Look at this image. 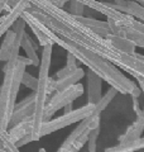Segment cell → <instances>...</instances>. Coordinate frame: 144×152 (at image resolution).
<instances>
[{"mask_svg": "<svg viewBox=\"0 0 144 152\" xmlns=\"http://www.w3.org/2000/svg\"><path fill=\"white\" fill-rule=\"evenodd\" d=\"M84 91H85L84 85L76 84L68 89H65V90H62V91H56L55 94H52L53 96H51V99L46 104L43 121L44 122L49 121L51 118L55 115L56 112H58L60 109H63L66 105H68V104H72L76 99H79L81 95L84 94Z\"/></svg>", "mask_w": 144, "mask_h": 152, "instance_id": "6", "label": "cell"}, {"mask_svg": "<svg viewBox=\"0 0 144 152\" xmlns=\"http://www.w3.org/2000/svg\"><path fill=\"white\" fill-rule=\"evenodd\" d=\"M104 38L114 47L115 50L123 52V53H125V55H134L135 53L137 46L134 45L132 41H129L128 38H120V37L113 36V34H108Z\"/></svg>", "mask_w": 144, "mask_h": 152, "instance_id": "13", "label": "cell"}, {"mask_svg": "<svg viewBox=\"0 0 144 152\" xmlns=\"http://www.w3.org/2000/svg\"><path fill=\"white\" fill-rule=\"evenodd\" d=\"M29 8H31V4L28 3L27 0H20L17 5L8 13V15L3 18L1 23H0V38L5 34V33L13 27L14 23H15L19 18H20L22 13L28 10Z\"/></svg>", "mask_w": 144, "mask_h": 152, "instance_id": "9", "label": "cell"}, {"mask_svg": "<svg viewBox=\"0 0 144 152\" xmlns=\"http://www.w3.org/2000/svg\"><path fill=\"white\" fill-rule=\"evenodd\" d=\"M33 113H34V93L27 95V98L23 99L22 102L15 103L9 126H14L23 121L31 119Z\"/></svg>", "mask_w": 144, "mask_h": 152, "instance_id": "7", "label": "cell"}, {"mask_svg": "<svg viewBox=\"0 0 144 152\" xmlns=\"http://www.w3.org/2000/svg\"><path fill=\"white\" fill-rule=\"evenodd\" d=\"M0 7L3 8V10H5L8 13L12 10V8H9V5H8V0H0Z\"/></svg>", "mask_w": 144, "mask_h": 152, "instance_id": "31", "label": "cell"}, {"mask_svg": "<svg viewBox=\"0 0 144 152\" xmlns=\"http://www.w3.org/2000/svg\"><path fill=\"white\" fill-rule=\"evenodd\" d=\"M31 4L28 13L38 19L56 36L68 42L79 45L114 66L127 71L135 77L139 89L144 91V56L142 53L125 55L115 50L104 37L97 36L76 17L71 15L65 9L57 8L49 0H27Z\"/></svg>", "mask_w": 144, "mask_h": 152, "instance_id": "1", "label": "cell"}, {"mask_svg": "<svg viewBox=\"0 0 144 152\" xmlns=\"http://www.w3.org/2000/svg\"><path fill=\"white\" fill-rule=\"evenodd\" d=\"M0 148L4 150L5 152H20L19 151L18 147L12 143L10 141L8 140V136H7V132L4 133V134L0 137Z\"/></svg>", "mask_w": 144, "mask_h": 152, "instance_id": "24", "label": "cell"}, {"mask_svg": "<svg viewBox=\"0 0 144 152\" xmlns=\"http://www.w3.org/2000/svg\"><path fill=\"white\" fill-rule=\"evenodd\" d=\"M4 36L5 37H4L3 43H1V46H0V61L7 62V61L10 58L13 47H14V45H15L17 34L12 29H9Z\"/></svg>", "mask_w": 144, "mask_h": 152, "instance_id": "17", "label": "cell"}, {"mask_svg": "<svg viewBox=\"0 0 144 152\" xmlns=\"http://www.w3.org/2000/svg\"><path fill=\"white\" fill-rule=\"evenodd\" d=\"M56 91V80L53 77H48V81H47V94L48 95H52Z\"/></svg>", "mask_w": 144, "mask_h": 152, "instance_id": "28", "label": "cell"}, {"mask_svg": "<svg viewBox=\"0 0 144 152\" xmlns=\"http://www.w3.org/2000/svg\"><path fill=\"white\" fill-rule=\"evenodd\" d=\"M144 131V112L137 114V121L128 127L127 132L119 137V143H130L142 137Z\"/></svg>", "mask_w": 144, "mask_h": 152, "instance_id": "11", "label": "cell"}, {"mask_svg": "<svg viewBox=\"0 0 144 152\" xmlns=\"http://www.w3.org/2000/svg\"><path fill=\"white\" fill-rule=\"evenodd\" d=\"M142 93H143V91H142V90H140V89H139V86H138V85H137V86H135V88H134V89H133V91L130 93V95H132V96H133V98H137V99H138L139 96H140V94H142Z\"/></svg>", "mask_w": 144, "mask_h": 152, "instance_id": "30", "label": "cell"}, {"mask_svg": "<svg viewBox=\"0 0 144 152\" xmlns=\"http://www.w3.org/2000/svg\"><path fill=\"white\" fill-rule=\"evenodd\" d=\"M85 75V71L84 69L77 67L71 75L66 76V77H62V79H56V91H62L65 89H68L73 85L79 84V81L84 77Z\"/></svg>", "mask_w": 144, "mask_h": 152, "instance_id": "15", "label": "cell"}, {"mask_svg": "<svg viewBox=\"0 0 144 152\" xmlns=\"http://www.w3.org/2000/svg\"><path fill=\"white\" fill-rule=\"evenodd\" d=\"M28 26L31 27V29L33 31V33H34V34L37 36V38H38V42H39V45H41V46L44 47V46H47V45H52V42H51L49 38H48L47 36L43 34V33H42L39 29H38L37 27L32 26V24H28ZM52 46H53V45H52Z\"/></svg>", "mask_w": 144, "mask_h": 152, "instance_id": "25", "label": "cell"}, {"mask_svg": "<svg viewBox=\"0 0 144 152\" xmlns=\"http://www.w3.org/2000/svg\"><path fill=\"white\" fill-rule=\"evenodd\" d=\"M99 134H100V127L90 131L89 138H87V148H89V152H96V143H97Z\"/></svg>", "mask_w": 144, "mask_h": 152, "instance_id": "23", "label": "cell"}, {"mask_svg": "<svg viewBox=\"0 0 144 152\" xmlns=\"http://www.w3.org/2000/svg\"><path fill=\"white\" fill-rule=\"evenodd\" d=\"M20 47H23L24 52L27 55V58L31 61L33 66H39V57L37 56V50L38 46H36V43L33 42V39L31 38L29 34H27V32L23 34L22 42H20Z\"/></svg>", "mask_w": 144, "mask_h": 152, "instance_id": "16", "label": "cell"}, {"mask_svg": "<svg viewBox=\"0 0 144 152\" xmlns=\"http://www.w3.org/2000/svg\"><path fill=\"white\" fill-rule=\"evenodd\" d=\"M144 147V138L140 137L130 143H118L113 147H108L105 152H135Z\"/></svg>", "mask_w": 144, "mask_h": 152, "instance_id": "19", "label": "cell"}, {"mask_svg": "<svg viewBox=\"0 0 144 152\" xmlns=\"http://www.w3.org/2000/svg\"><path fill=\"white\" fill-rule=\"evenodd\" d=\"M76 70V69H75ZM73 69H70V67H67V66H65L63 69H61L60 71H57V74H56V77L57 79H62V77H66V76H68L71 75L72 72L75 71Z\"/></svg>", "mask_w": 144, "mask_h": 152, "instance_id": "26", "label": "cell"}, {"mask_svg": "<svg viewBox=\"0 0 144 152\" xmlns=\"http://www.w3.org/2000/svg\"><path fill=\"white\" fill-rule=\"evenodd\" d=\"M49 1L53 4V5H57V3H58V0H49Z\"/></svg>", "mask_w": 144, "mask_h": 152, "instance_id": "34", "label": "cell"}, {"mask_svg": "<svg viewBox=\"0 0 144 152\" xmlns=\"http://www.w3.org/2000/svg\"><path fill=\"white\" fill-rule=\"evenodd\" d=\"M76 62H77V60H76V57L73 55H71L67 52V60H66V66L70 69H77V65H76Z\"/></svg>", "mask_w": 144, "mask_h": 152, "instance_id": "27", "label": "cell"}, {"mask_svg": "<svg viewBox=\"0 0 144 152\" xmlns=\"http://www.w3.org/2000/svg\"><path fill=\"white\" fill-rule=\"evenodd\" d=\"M95 105L94 104H86V105L73 109L70 113H63V115L57 117L55 119H49L47 122H43V124L41 127V132H39V137L43 136H48L53 132H57L62 129V128H66L73 123H77L84 121L85 118L90 117L91 114L94 113Z\"/></svg>", "mask_w": 144, "mask_h": 152, "instance_id": "5", "label": "cell"}, {"mask_svg": "<svg viewBox=\"0 0 144 152\" xmlns=\"http://www.w3.org/2000/svg\"><path fill=\"white\" fill-rule=\"evenodd\" d=\"M20 19H23V20L25 22L27 26L32 24V26L37 27L43 34L49 38L52 45H58L63 50H66L68 53L73 55L76 57V60L81 61L85 66H87L90 71H92V72L95 75H97L101 80H104L105 83H108L110 86L114 88L118 93L130 94L133 91V89L137 86V85L134 84V81H132L130 79H128L127 76H124L121 71L118 70L116 66H114L113 64H110L109 61L101 58L100 56L92 53L91 51L73 43V42L62 39L58 36H56L53 32H51L46 26H43L38 19L31 15L27 10L22 13Z\"/></svg>", "mask_w": 144, "mask_h": 152, "instance_id": "2", "label": "cell"}, {"mask_svg": "<svg viewBox=\"0 0 144 152\" xmlns=\"http://www.w3.org/2000/svg\"><path fill=\"white\" fill-rule=\"evenodd\" d=\"M63 109H65V113H70V112L73 110V108H72V104H68V105H66Z\"/></svg>", "mask_w": 144, "mask_h": 152, "instance_id": "33", "label": "cell"}, {"mask_svg": "<svg viewBox=\"0 0 144 152\" xmlns=\"http://www.w3.org/2000/svg\"><path fill=\"white\" fill-rule=\"evenodd\" d=\"M1 13H3V8L0 7V15H1Z\"/></svg>", "mask_w": 144, "mask_h": 152, "instance_id": "36", "label": "cell"}, {"mask_svg": "<svg viewBox=\"0 0 144 152\" xmlns=\"http://www.w3.org/2000/svg\"><path fill=\"white\" fill-rule=\"evenodd\" d=\"M32 127H33V121L32 118L27 121H23L20 123H17V124L12 126L10 129L7 131V136L8 140L12 142V143L15 145L18 141H20L22 138H24L25 136L31 134L32 133Z\"/></svg>", "mask_w": 144, "mask_h": 152, "instance_id": "12", "label": "cell"}, {"mask_svg": "<svg viewBox=\"0 0 144 152\" xmlns=\"http://www.w3.org/2000/svg\"><path fill=\"white\" fill-rule=\"evenodd\" d=\"M25 22L19 18L13 24V32L17 34L15 45L13 47L10 58L3 67L4 81L0 85V137L8 131L9 122L17 102V95L20 88V79L25 72V67L32 62L27 57L19 56V48L23 34L25 33Z\"/></svg>", "mask_w": 144, "mask_h": 152, "instance_id": "3", "label": "cell"}, {"mask_svg": "<svg viewBox=\"0 0 144 152\" xmlns=\"http://www.w3.org/2000/svg\"><path fill=\"white\" fill-rule=\"evenodd\" d=\"M38 152H46V150L44 148H39V151H38Z\"/></svg>", "mask_w": 144, "mask_h": 152, "instance_id": "35", "label": "cell"}, {"mask_svg": "<svg viewBox=\"0 0 144 152\" xmlns=\"http://www.w3.org/2000/svg\"><path fill=\"white\" fill-rule=\"evenodd\" d=\"M51 56H52V45H47L43 47L42 51V57L39 60V72H38V85L34 91V113H33L32 121H33V127H32V141L37 142L41 140L39 132L41 127L43 124V114H44V108L48 102L47 94V81H48V72H49L51 67Z\"/></svg>", "mask_w": 144, "mask_h": 152, "instance_id": "4", "label": "cell"}, {"mask_svg": "<svg viewBox=\"0 0 144 152\" xmlns=\"http://www.w3.org/2000/svg\"><path fill=\"white\" fill-rule=\"evenodd\" d=\"M116 94H118L116 90H115L114 88H110L108 91L101 96V99L99 100V103L95 104V109H94V113H92L94 115H100V114L106 109V107L109 105V104L113 102V99L115 98V95Z\"/></svg>", "mask_w": 144, "mask_h": 152, "instance_id": "20", "label": "cell"}, {"mask_svg": "<svg viewBox=\"0 0 144 152\" xmlns=\"http://www.w3.org/2000/svg\"><path fill=\"white\" fill-rule=\"evenodd\" d=\"M0 152H5V151H4V150H1V148H0Z\"/></svg>", "mask_w": 144, "mask_h": 152, "instance_id": "37", "label": "cell"}, {"mask_svg": "<svg viewBox=\"0 0 144 152\" xmlns=\"http://www.w3.org/2000/svg\"><path fill=\"white\" fill-rule=\"evenodd\" d=\"M86 79H87V104H97L99 100L103 96L101 86H103V80L95 75L92 71L85 72Z\"/></svg>", "mask_w": 144, "mask_h": 152, "instance_id": "10", "label": "cell"}, {"mask_svg": "<svg viewBox=\"0 0 144 152\" xmlns=\"http://www.w3.org/2000/svg\"><path fill=\"white\" fill-rule=\"evenodd\" d=\"M90 121H91V115L87 117V118H85L84 121H81V122L79 123V126L76 127L75 129L70 133V136L65 140V142L62 143V146L60 147V148H63V150H65V148H67V147H70V146L75 142V140L77 138V137H80L81 134H82V133H85L87 129H90ZM90 131H91V129H90Z\"/></svg>", "mask_w": 144, "mask_h": 152, "instance_id": "18", "label": "cell"}, {"mask_svg": "<svg viewBox=\"0 0 144 152\" xmlns=\"http://www.w3.org/2000/svg\"><path fill=\"white\" fill-rule=\"evenodd\" d=\"M70 1V0H58V3H57V8H61V9H63V5H65V4L66 3H68Z\"/></svg>", "mask_w": 144, "mask_h": 152, "instance_id": "32", "label": "cell"}, {"mask_svg": "<svg viewBox=\"0 0 144 152\" xmlns=\"http://www.w3.org/2000/svg\"><path fill=\"white\" fill-rule=\"evenodd\" d=\"M108 7L115 9L123 14L130 15L139 22H143L144 19V7L143 4L137 3L134 0H111L110 3H104Z\"/></svg>", "mask_w": 144, "mask_h": 152, "instance_id": "8", "label": "cell"}, {"mask_svg": "<svg viewBox=\"0 0 144 152\" xmlns=\"http://www.w3.org/2000/svg\"><path fill=\"white\" fill-rule=\"evenodd\" d=\"M20 85H24V86H27L28 89H32L33 91H36L37 85H38V79L34 77V76H32L29 72L25 71L20 79Z\"/></svg>", "mask_w": 144, "mask_h": 152, "instance_id": "22", "label": "cell"}, {"mask_svg": "<svg viewBox=\"0 0 144 152\" xmlns=\"http://www.w3.org/2000/svg\"><path fill=\"white\" fill-rule=\"evenodd\" d=\"M85 9L86 8L82 5V4L75 1V0H70L68 1V10H66V12L68 14H71V15L79 18V17H84Z\"/></svg>", "mask_w": 144, "mask_h": 152, "instance_id": "21", "label": "cell"}, {"mask_svg": "<svg viewBox=\"0 0 144 152\" xmlns=\"http://www.w3.org/2000/svg\"><path fill=\"white\" fill-rule=\"evenodd\" d=\"M31 142H33V141H32V137H31V134H28V136L24 137V138H22L20 141H18L17 143H15V146L18 147V148H20L22 146H25V145H28V143H31Z\"/></svg>", "mask_w": 144, "mask_h": 152, "instance_id": "29", "label": "cell"}, {"mask_svg": "<svg viewBox=\"0 0 144 152\" xmlns=\"http://www.w3.org/2000/svg\"><path fill=\"white\" fill-rule=\"evenodd\" d=\"M77 19L85 27H87L89 29H91L97 36L106 37L108 34H110V29H109V26H108L106 22L97 20V19L90 18V17H79Z\"/></svg>", "mask_w": 144, "mask_h": 152, "instance_id": "14", "label": "cell"}]
</instances>
